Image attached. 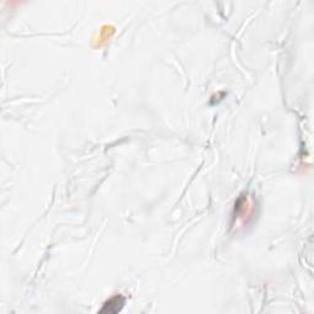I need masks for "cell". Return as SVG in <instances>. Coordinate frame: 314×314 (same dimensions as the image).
<instances>
[{
  "label": "cell",
  "mask_w": 314,
  "mask_h": 314,
  "mask_svg": "<svg viewBox=\"0 0 314 314\" xmlns=\"http://www.w3.org/2000/svg\"><path fill=\"white\" fill-rule=\"evenodd\" d=\"M126 304V298L123 296L117 295L114 297H112L106 303L103 304L102 309L100 310V313H108V314H114L121 312L122 308Z\"/></svg>",
  "instance_id": "obj_1"
}]
</instances>
